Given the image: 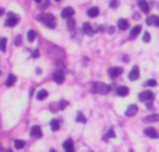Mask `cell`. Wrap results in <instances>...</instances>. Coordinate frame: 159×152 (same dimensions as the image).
Masks as SVG:
<instances>
[{"mask_svg":"<svg viewBox=\"0 0 159 152\" xmlns=\"http://www.w3.org/2000/svg\"><path fill=\"white\" fill-rule=\"evenodd\" d=\"M38 21L43 23V24L46 25L48 28H50V29H53L56 27V20H55V16H53V14H40V16L38 17Z\"/></svg>","mask_w":159,"mask_h":152,"instance_id":"obj_1","label":"cell"},{"mask_svg":"<svg viewBox=\"0 0 159 152\" xmlns=\"http://www.w3.org/2000/svg\"><path fill=\"white\" fill-rule=\"evenodd\" d=\"M92 91H94L95 94H99V95H106V94H109L110 87H109V85H105L102 82H94Z\"/></svg>","mask_w":159,"mask_h":152,"instance_id":"obj_2","label":"cell"},{"mask_svg":"<svg viewBox=\"0 0 159 152\" xmlns=\"http://www.w3.org/2000/svg\"><path fill=\"white\" fill-rule=\"evenodd\" d=\"M138 98H140V101H152L154 98H155V95H154V92L152 91H143L140 95H138Z\"/></svg>","mask_w":159,"mask_h":152,"instance_id":"obj_3","label":"cell"},{"mask_svg":"<svg viewBox=\"0 0 159 152\" xmlns=\"http://www.w3.org/2000/svg\"><path fill=\"white\" fill-rule=\"evenodd\" d=\"M52 78H53V81H55L56 84H63L64 82V73L60 71V70H57V71L53 73Z\"/></svg>","mask_w":159,"mask_h":152,"instance_id":"obj_4","label":"cell"},{"mask_svg":"<svg viewBox=\"0 0 159 152\" xmlns=\"http://www.w3.org/2000/svg\"><path fill=\"white\" fill-rule=\"evenodd\" d=\"M144 134H145V136H148L149 138H152V140H156V138H158V131H156L154 127L145 128V130H144Z\"/></svg>","mask_w":159,"mask_h":152,"instance_id":"obj_5","label":"cell"},{"mask_svg":"<svg viewBox=\"0 0 159 152\" xmlns=\"http://www.w3.org/2000/svg\"><path fill=\"white\" fill-rule=\"evenodd\" d=\"M140 77V68L137 67V66H134L133 68H131V71L128 73V78L131 81H134V80H137Z\"/></svg>","mask_w":159,"mask_h":152,"instance_id":"obj_6","label":"cell"},{"mask_svg":"<svg viewBox=\"0 0 159 152\" xmlns=\"http://www.w3.org/2000/svg\"><path fill=\"white\" fill-rule=\"evenodd\" d=\"M137 112H138V106L137 105H128V107L126 109V116L131 117V116L137 114Z\"/></svg>","mask_w":159,"mask_h":152,"instance_id":"obj_7","label":"cell"},{"mask_svg":"<svg viewBox=\"0 0 159 152\" xmlns=\"http://www.w3.org/2000/svg\"><path fill=\"white\" fill-rule=\"evenodd\" d=\"M121 73H123V68H121V67H112V68H109V75H110L112 78L119 77Z\"/></svg>","mask_w":159,"mask_h":152,"instance_id":"obj_8","label":"cell"},{"mask_svg":"<svg viewBox=\"0 0 159 152\" xmlns=\"http://www.w3.org/2000/svg\"><path fill=\"white\" fill-rule=\"evenodd\" d=\"M31 137L32 138H40L42 137V128L39 126H34L31 128Z\"/></svg>","mask_w":159,"mask_h":152,"instance_id":"obj_9","label":"cell"},{"mask_svg":"<svg viewBox=\"0 0 159 152\" xmlns=\"http://www.w3.org/2000/svg\"><path fill=\"white\" fill-rule=\"evenodd\" d=\"M18 21H20V18L17 17V14L10 16V17H8V20L6 21V27H14V25L18 24Z\"/></svg>","mask_w":159,"mask_h":152,"instance_id":"obj_10","label":"cell"},{"mask_svg":"<svg viewBox=\"0 0 159 152\" xmlns=\"http://www.w3.org/2000/svg\"><path fill=\"white\" fill-rule=\"evenodd\" d=\"M138 7L141 8V11L148 14L149 13V6H148V1L147 0H138Z\"/></svg>","mask_w":159,"mask_h":152,"instance_id":"obj_11","label":"cell"},{"mask_svg":"<svg viewBox=\"0 0 159 152\" xmlns=\"http://www.w3.org/2000/svg\"><path fill=\"white\" fill-rule=\"evenodd\" d=\"M63 148L66 149V152H74V141L73 140H67L63 142Z\"/></svg>","mask_w":159,"mask_h":152,"instance_id":"obj_12","label":"cell"},{"mask_svg":"<svg viewBox=\"0 0 159 152\" xmlns=\"http://www.w3.org/2000/svg\"><path fill=\"white\" fill-rule=\"evenodd\" d=\"M73 16H74V8L73 7H64L62 10V17L63 18H70Z\"/></svg>","mask_w":159,"mask_h":152,"instance_id":"obj_13","label":"cell"},{"mask_svg":"<svg viewBox=\"0 0 159 152\" xmlns=\"http://www.w3.org/2000/svg\"><path fill=\"white\" fill-rule=\"evenodd\" d=\"M147 24L148 25H155V27H159V18L158 16H151L147 18Z\"/></svg>","mask_w":159,"mask_h":152,"instance_id":"obj_14","label":"cell"},{"mask_svg":"<svg viewBox=\"0 0 159 152\" xmlns=\"http://www.w3.org/2000/svg\"><path fill=\"white\" fill-rule=\"evenodd\" d=\"M116 94H117L119 96H127L128 95V88H127V87H124V85L117 87V89H116Z\"/></svg>","mask_w":159,"mask_h":152,"instance_id":"obj_15","label":"cell"},{"mask_svg":"<svg viewBox=\"0 0 159 152\" xmlns=\"http://www.w3.org/2000/svg\"><path fill=\"white\" fill-rule=\"evenodd\" d=\"M16 81H17V77L14 74H8L7 80H6V87H13L16 84Z\"/></svg>","mask_w":159,"mask_h":152,"instance_id":"obj_16","label":"cell"},{"mask_svg":"<svg viewBox=\"0 0 159 152\" xmlns=\"http://www.w3.org/2000/svg\"><path fill=\"white\" fill-rule=\"evenodd\" d=\"M141 32V25H135L134 28L131 29V32H130V39H134V38H137V35Z\"/></svg>","mask_w":159,"mask_h":152,"instance_id":"obj_17","label":"cell"},{"mask_svg":"<svg viewBox=\"0 0 159 152\" xmlns=\"http://www.w3.org/2000/svg\"><path fill=\"white\" fill-rule=\"evenodd\" d=\"M82 31L85 32L87 35H92V34H95L94 28H92V25H91V24H88V23H85V24L82 25Z\"/></svg>","mask_w":159,"mask_h":152,"instance_id":"obj_18","label":"cell"},{"mask_svg":"<svg viewBox=\"0 0 159 152\" xmlns=\"http://www.w3.org/2000/svg\"><path fill=\"white\" fill-rule=\"evenodd\" d=\"M99 16V8L98 7H91L88 10V17H91V18H95V17Z\"/></svg>","mask_w":159,"mask_h":152,"instance_id":"obj_19","label":"cell"},{"mask_svg":"<svg viewBox=\"0 0 159 152\" xmlns=\"http://www.w3.org/2000/svg\"><path fill=\"white\" fill-rule=\"evenodd\" d=\"M117 27H119L120 29H123V31H124V29H127V28H128V21L126 20V18H120L119 23H117Z\"/></svg>","mask_w":159,"mask_h":152,"instance_id":"obj_20","label":"cell"},{"mask_svg":"<svg viewBox=\"0 0 159 152\" xmlns=\"http://www.w3.org/2000/svg\"><path fill=\"white\" fill-rule=\"evenodd\" d=\"M45 98H48V91L46 89H40L36 92V99L38 101H43Z\"/></svg>","mask_w":159,"mask_h":152,"instance_id":"obj_21","label":"cell"},{"mask_svg":"<svg viewBox=\"0 0 159 152\" xmlns=\"http://www.w3.org/2000/svg\"><path fill=\"white\" fill-rule=\"evenodd\" d=\"M158 120H159L158 114H151V116H148V117H145V119H144L145 123H155V121H158Z\"/></svg>","mask_w":159,"mask_h":152,"instance_id":"obj_22","label":"cell"},{"mask_svg":"<svg viewBox=\"0 0 159 152\" xmlns=\"http://www.w3.org/2000/svg\"><path fill=\"white\" fill-rule=\"evenodd\" d=\"M114 136H116V134H114V130H113V128H110V130L108 131V134H106V136H103V141H106V142H108L110 138H114Z\"/></svg>","mask_w":159,"mask_h":152,"instance_id":"obj_23","label":"cell"},{"mask_svg":"<svg viewBox=\"0 0 159 152\" xmlns=\"http://www.w3.org/2000/svg\"><path fill=\"white\" fill-rule=\"evenodd\" d=\"M27 38H28V40H29V42H34V40H35V38H36V32L34 31V29H29V31H28V34H27Z\"/></svg>","mask_w":159,"mask_h":152,"instance_id":"obj_24","label":"cell"},{"mask_svg":"<svg viewBox=\"0 0 159 152\" xmlns=\"http://www.w3.org/2000/svg\"><path fill=\"white\" fill-rule=\"evenodd\" d=\"M50 127H52V130H53V131H57V130L60 128V123H59V120L53 119V120L50 121Z\"/></svg>","mask_w":159,"mask_h":152,"instance_id":"obj_25","label":"cell"},{"mask_svg":"<svg viewBox=\"0 0 159 152\" xmlns=\"http://www.w3.org/2000/svg\"><path fill=\"white\" fill-rule=\"evenodd\" d=\"M14 147H16L17 149H23L25 147V141H23V140H16V141H14Z\"/></svg>","mask_w":159,"mask_h":152,"instance_id":"obj_26","label":"cell"},{"mask_svg":"<svg viewBox=\"0 0 159 152\" xmlns=\"http://www.w3.org/2000/svg\"><path fill=\"white\" fill-rule=\"evenodd\" d=\"M6 46H7V38H1V39H0V50L4 52V50H6Z\"/></svg>","mask_w":159,"mask_h":152,"instance_id":"obj_27","label":"cell"},{"mask_svg":"<svg viewBox=\"0 0 159 152\" xmlns=\"http://www.w3.org/2000/svg\"><path fill=\"white\" fill-rule=\"evenodd\" d=\"M67 105H69V102L63 99V101H60V102L57 103V107H59V110H63V109H66V107H67Z\"/></svg>","mask_w":159,"mask_h":152,"instance_id":"obj_28","label":"cell"},{"mask_svg":"<svg viewBox=\"0 0 159 152\" xmlns=\"http://www.w3.org/2000/svg\"><path fill=\"white\" fill-rule=\"evenodd\" d=\"M144 85H145V87H156V81L155 80H147L144 82Z\"/></svg>","mask_w":159,"mask_h":152,"instance_id":"obj_29","label":"cell"},{"mask_svg":"<svg viewBox=\"0 0 159 152\" xmlns=\"http://www.w3.org/2000/svg\"><path fill=\"white\" fill-rule=\"evenodd\" d=\"M74 25H75V21H74L71 17H70V18H69V23H67V27H69V29H73V28H74Z\"/></svg>","mask_w":159,"mask_h":152,"instance_id":"obj_30","label":"cell"},{"mask_svg":"<svg viewBox=\"0 0 159 152\" xmlns=\"http://www.w3.org/2000/svg\"><path fill=\"white\" fill-rule=\"evenodd\" d=\"M75 120H77V121H81V123H87V119H85V117H84L81 113H78V114H77V119H75Z\"/></svg>","mask_w":159,"mask_h":152,"instance_id":"obj_31","label":"cell"},{"mask_svg":"<svg viewBox=\"0 0 159 152\" xmlns=\"http://www.w3.org/2000/svg\"><path fill=\"white\" fill-rule=\"evenodd\" d=\"M143 40L144 42H149V40H151V35H149V32H145V34H144Z\"/></svg>","mask_w":159,"mask_h":152,"instance_id":"obj_32","label":"cell"},{"mask_svg":"<svg viewBox=\"0 0 159 152\" xmlns=\"http://www.w3.org/2000/svg\"><path fill=\"white\" fill-rule=\"evenodd\" d=\"M119 6V0H110V7L112 8H116Z\"/></svg>","mask_w":159,"mask_h":152,"instance_id":"obj_33","label":"cell"},{"mask_svg":"<svg viewBox=\"0 0 159 152\" xmlns=\"http://www.w3.org/2000/svg\"><path fill=\"white\" fill-rule=\"evenodd\" d=\"M14 43H16V46H20V45L23 43V38H21V36L18 35V36L16 38V42H14Z\"/></svg>","mask_w":159,"mask_h":152,"instance_id":"obj_34","label":"cell"},{"mask_svg":"<svg viewBox=\"0 0 159 152\" xmlns=\"http://www.w3.org/2000/svg\"><path fill=\"white\" fill-rule=\"evenodd\" d=\"M49 4H50V1H49V0H43V1H42V8L49 7Z\"/></svg>","mask_w":159,"mask_h":152,"instance_id":"obj_35","label":"cell"},{"mask_svg":"<svg viewBox=\"0 0 159 152\" xmlns=\"http://www.w3.org/2000/svg\"><path fill=\"white\" fill-rule=\"evenodd\" d=\"M50 110H52V112H56V110H59V107H57V103H52V105H50Z\"/></svg>","mask_w":159,"mask_h":152,"instance_id":"obj_36","label":"cell"},{"mask_svg":"<svg viewBox=\"0 0 159 152\" xmlns=\"http://www.w3.org/2000/svg\"><path fill=\"white\" fill-rule=\"evenodd\" d=\"M145 106H147V109H149V110H152V109H154V103H152L151 101H149V102L147 101V105H145Z\"/></svg>","mask_w":159,"mask_h":152,"instance_id":"obj_37","label":"cell"},{"mask_svg":"<svg viewBox=\"0 0 159 152\" xmlns=\"http://www.w3.org/2000/svg\"><path fill=\"white\" fill-rule=\"evenodd\" d=\"M39 56V52H38V50H34V52H32V57H38Z\"/></svg>","mask_w":159,"mask_h":152,"instance_id":"obj_38","label":"cell"},{"mask_svg":"<svg viewBox=\"0 0 159 152\" xmlns=\"http://www.w3.org/2000/svg\"><path fill=\"white\" fill-rule=\"evenodd\" d=\"M108 32H109V34H113V32H114V28H113V27H110V28L108 29Z\"/></svg>","mask_w":159,"mask_h":152,"instance_id":"obj_39","label":"cell"},{"mask_svg":"<svg viewBox=\"0 0 159 152\" xmlns=\"http://www.w3.org/2000/svg\"><path fill=\"white\" fill-rule=\"evenodd\" d=\"M123 62H126V63H127V62H128V56H123Z\"/></svg>","mask_w":159,"mask_h":152,"instance_id":"obj_40","label":"cell"},{"mask_svg":"<svg viewBox=\"0 0 159 152\" xmlns=\"http://www.w3.org/2000/svg\"><path fill=\"white\" fill-rule=\"evenodd\" d=\"M3 14H4V8H0V17L3 16Z\"/></svg>","mask_w":159,"mask_h":152,"instance_id":"obj_41","label":"cell"},{"mask_svg":"<svg viewBox=\"0 0 159 152\" xmlns=\"http://www.w3.org/2000/svg\"><path fill=\"white\" fill-rule=\"evenodd\" d=\"M36 74H42V70H40V68H36Z\"/></svg>","mask_w":159,"mask_h":152,"instance_id":"obj_42","label":"cell"},{"mask_svg":"<svg viewBox=\"0 0 159 152\" xmlns=\"http://www.w3.org/2000/svg\"><path fill=\"white\" fill-rule=\"evenodd\" d=\"M34 1H35V3H39V1H42V0H34Z\"/></svg>","mask_w":159,"mask_h":152,"instance_id":"obj_43","label":"cell"},{"mask_svg":"<svg viewBox=\"0 0 159 152\" xmlns=\"http://www.w3.org/2000/svg\"><path fill=\"white\" fill-rule=\"evenodd\" d=\"M6 152H13V151H11V149H7V151H6Z\"/></svg>","mask_w":159,"mask_h":152,"instance_id":"obj_44","label":"cell"},{"mask_svg":"<svg viewBox=\"0 0 159 152\" xmlns=\"http://www.w3.org/2000/svg\"><path fill=\"white\" fill-rule=\"evenodd\" d=\"M50 152H56V151H55V149H50Z\"/></svg>","mask_w":159,"mask_h":152,"instance_id":"obj_45","label":"cell"},{"mask_svg":"<svg viewBox=\"0 0 159 152\" xmlns=\"http://www.w3.org/2000/svg\"><path fill=\"white\" fill-rule=\"evenodd\" d=\"M56 1H60V0H56Z\"/></svg>","mask_w":159,"mask_h":152,"instance_id":"obj_46","label":"cell"},{"mask_svg":"<svg viewBox=\"0 0 159 152\" xmlns=\"http://www.w3.org/2000/svg\"><path fill=\"white\" fill-rule=\"evenodd\" d=\"M130 152H133V151H130Z\"/></svg>","mask_w":159,"mask_h":152,"instance_id":"obj_47","label":"cell"},{"mask_svg":"<svg viewBox=\"0 0 159 152\" xmlns=\"http://www.w3.org/2000/svg\"><path fill=\"white\" fill-rule=\"evenodd\" d=\"M0 74H1V73H0Z\"/></svg>","mask_w":159,"mask_h":152,"instance_id":"obj_48","label":"cell"}]
</instances>
